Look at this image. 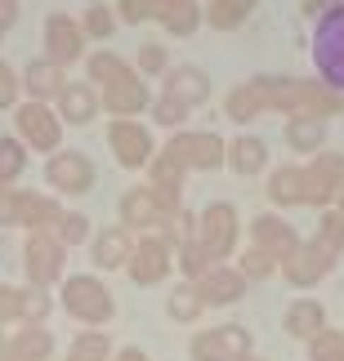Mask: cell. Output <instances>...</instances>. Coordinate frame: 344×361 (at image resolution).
<instances>
[{
  "label": "cell",
  "instance_id": "cell-1",
  "mask_svg": "<svg viewBox=\"0 0 344 361\" xmlns=\"http://www.w3.org/2000/svg\"><path fill=\"white\" fill-rule=\"evenodd\" d=\"M251 85L259 94V103H264V112L309 116L322 125H326V116H344V94L318 76H255Z\"/></svg>",
  "mask_w": 344,
  "mask_h": 361
},
{
  "label": "cell",
  "instance_id": "cell-2",
  "mask_svg": "<svg viewBox=\"0 0 344 361\" xmlns=\"http://www.w3.org/2000/svg\"><path fill=\"white\" fill-rule=\"evenodd\" d=\"M313 67L318 80L344 94V0H336L313 27Z\"/></svg>",
  "mask_w": 344,
  "mask_h": 361
},
{
  "label": "cell",
  "instance_id": "cell-3",
  "mask_svg": "<svg viewBox=\"0 0 344 361\" xmlns=\"http://www.w3.org/2000/svg\"><path fill=\"white\" fill-rule=\"evenodd\" d=\"M59 299H63V312H67V317H76L81 326H107V322H112V312H117L112 290H107L99 276H90V272L67 276Z\"/></svg>",
  "mask_w": 344,
  "mask_h": 361
},
{
  "label": "cell",
  "instance_id": "cell-4",
  "mask_svg": "<svg viewBox=\"0 0 344 361\" xmlns=\"http://www.w3.org/2000/svg\"><path fill=\"white\" fill-rule=\"evenodd\" d=\"M299 178H304V205L313 210H331L336 197L344 192V152H318L299 165Z\"/></svg>",
  "mask_w": 344,
  "mask_h": 361
},
{
  "label": "cell",
  "instance_id": "cell-5",
  "mask_svg": "<svg viewBox=\"0 0 344 361\" xmlns=\"http://www.w3.org/2000/svg\"><path fill=\"white\" fill-rule=\"evenodd\" d=\"M13 125H18V138L27 152H49L54 157L63 147V121L49 103H32V99L18 103L13 107Z\"/></svg>",
  "mask_w": 344,
  "mask_h": 361
},
{
  "label": "cell",
  "instance_id": "cell-6",
  "mask_svg": "<svg viewBox=\"0 0 344 361\" xmlns=\"http://www.w3.org/2000/svg\"><path fill=\"white\" fill-rule=\"evenodd\" d=\"M237 237H242V219L232 210L228 201H210L206 210L197 214V241L210 250L215 263L232 259V250H237Z\"/></svg>",
  "mask_w": 344,
  "mask_h": 361
},
{
  "label": "cell",
  "instance_id": "cell-7",
  "mask_svg": "<svg viewBox=\"0 0 344 361\" xmlns=\"http://www.w3.org/2000/svg\"><path fill=\"white\" fill-rule=\"evenodd\" d=\"M94 178H99V170H94V161L81 147H59L45 161V183L59 192V197H85L94 188Z\"/></svg>",
  "mask_w": 344,
  "mask_h": 361
},
{
  "label": "cell",
  "instance_id": "cell-8",
  "mask_svg": "<svg viewBox=\"0 0 344 361\" xmlns=\"http://www.w3.org/2000/svg\"><path fill=\"white\" fill-rule=\"evenodd\" d=\"M63 263H67V245L54 237V232H32L23 245V268H27V281L36 290H49L63 281Z\"/></svg>",
  "mask_w": 344,
  "mask_h": 361
},
{
  "label": "cell",
  "instance_id": "cell-9",
  "mask_svg": "<svg viewBox=\"0 0 344 361\" xmlns=\"http://www.w3.org/2000/svg\"><path fill=\"white\" fill-rule=\"evenodd\" d=\"M170 157L184 161V170H219L228 161V143L215 130H174V138L166 143Z\"/></svg>",
  "mask_w": 344,
  "mask_h": 361
},
{
  "label": "cell",
  "instance_id": "cell-10",
  "mask_svg": "<svg viewBox=\"0 0 344 361\" xmlns=\"http://www.w3.org/2000/svg\"><path fill=\"white\" fill-rule=\"evenodd\" d=\"M99 103H103V112H112V121H134L139 112L153 107V90H148V80L134 67H126L112 85L99 90Z\"/></svg>",
  "mask_w": 344,
  "mask_h": 361
},
{
  "label": "cell",
  "instance_id": "cell-11",
  "mask_svg": "<svg viewBox=\"0 0 344 361\" xmlns=\"http://www.w3.org/2000/svg\"><path fill=\"white\" fill-rule=\"evenodd\" d=\"M107 147H112L121 170H148V161L157 157L153 134H148L143 121H112L107 125Z\"/></svg>",
  "mask_w": 344,
  "mask_h": 361
},
{
  "label": "cell",
  "instance_id": "cell-12",
  "mask_svg": "<svg viewBox=\"0 0 344 361\" xmlns=\"http://www.w3.org/2000/svg\"><path fill=\"white\" fill-rule=\"evenodd\" d=\"M251 353H255V339L246 326H215L192 335V361H237Z\"/></svg>",
  "mask_w": 344,
  "mask_h": 361
},
{
  "label": "cell",
  "instance_id": "cell-13",
  "mask_svg": "<svg viewBox=\"0 0 344 361\" xmlns=\"http://www.w3.org/2000/svg\"><path fill=\"white\" fill-rule=\"evenodd\" d=\"M174 268V250L157 237V232H148V237L134 241V255L126 263V272H130V281L134 286H161L170 276Z\"/></svg>",
  "mask_w": 344,
  "mask_h": 361
},
{
  "label": "cell",
  "instance_id": "cell-14",
  "mask_svg": "<svg viewBox=\"0 0 344 361\" xmlns=\"http://www.w3.org/2000/svg\"><path fill=\"white\" fill-rule=\"evenodd\" d=\"M40 40H45V54H40V59H49L54 67H72V63H81V54H85V32H81V23L72 13H49Z\"/></svg>",
  "mask_w": 344,
  "mask_h": 361
},
{
  "label": "cell",
  "instance_id": "cell-15",
  "mask_svg": "<svg viewBox=\"0 0 344 361\" xmlns=\"http://www.w3.org/2000/svg\"><path fill=\"white\" fill-rule=\"evenodd\" d=\"M331 268H336V259L326 255L322 245H313V241H299L295 245V255L291 259H282V276L291 286H299V290H313L318 281H326V276H331Z\"/></svg>",
  "mask_w": 344,
  "mask_h": 361
},
{
  "label": "cell",
  "instance_id": "cell-16",
  "mask_svg": "<svg viewBox=\"0 0 344 361\" xmlns=\"http://www.w3.org/2000/svg\"><path fill=\"white\" fill-rule=\"evenodd\" d=\"M121 228L126 232H161L170 228V219L161 214V205L153 197V188H130L126 197H121Z\"/></svg>",
  "mask_w": 344,
  "mask_h": 361
},
{
  "label": "cell",
  "instance_id": "cell-17",
  "mask_svg": "<svg viewBox=\"0 0 344 361\" xmlns=\"http://www.w3.org/2000/svg\"><path fill=\"white\" fill-rule=\"evenodd\" d=\"M192 286H197V295H201L206 308H228V303H242L246 299V286H251V281H246L237 268L219 263V268H210L201 281H192Z\"/></svg>",
  "mask_w": 344,
  "mask_h": 361
},
{
  "label": "cell",
  "instance_id": "cell-18",
  "mask_svg": "<svg viewBox=\"0 0 344 361\" xmlns=\"http://www.w3.org/2000/svg\"><path fill=\"white\" fill-rule=\"evenodd\" d=\"M54 112H59V121H63V125H90L94 116L103 112L99 90H94L90 80H67L63 94L54 99Z\"/></svg>",
  "mask_w": 344,
  "mask_h": 361
},
{
  "label": "cell",
  "instance_id": "cell-19",
  "mask_svg": "<svg viewBox=\"0 0 344 361\" xmlns=\"http://www.w3.org/2000/svg\"><path fill=\"white\" fill-rule=\"evenodd\" d=\"M210 76H206V67H197V63H179V67H170L166 72V90L161 94H170V99H179L184 107H201L206 99H210Z\"/></svg>",
  "mask_w": 344,
  "mask_h": 361
},
{
  "label": "cell",
  "instance_id": "cell-20",
  "mask_svg": "<svg viewBox=\"0 0 344 361\" xmlns=\"http://www.w3.org/2000/svg\"><path fill=\"white\" fill-rule=\"evenodd\" d=\"M251 245H259V250H268L273 259H291L295 255V245H299V237H295V228L286 224L282 214H259L255 224H251Z\"/></svg>",
  "mask_w": 344,
  "mask_h": 361
},
{
  "label": "cell",
  "instance_id": "cell-21",
  "mask_svg": "<svg viewBox=\"0 0 344 361\" xmlns=\"http://www.w3.org/2000/svg\"><path fill=\"white\" fill-rule=\"evenodd\" d=\"M23 94L32 103H54L63 94V85H67V76H63V67H54L49 59H32L23 67Z\"/></svg>",
  "mask_w": 344,
  "mask_h": 361
},
{
  "label": "cell",
  "instance_id": "cell-22",
  "mask_svg": "<svg viewBox=\"0 0 344 361\" xmlns=\"http://www.w3.org/2000/svg\"><path fill=\"white\" fill-rule=\"evenodd\" d=\"M130 255H134V232H126L121 224H107L103 232H94V263H99L103 272L126 268Z\"/></svg>",
  "mask_w": 344,
  "mask_h": 361
},
{
  "label": "cell",
  "instance_id": "cell-23",
  "mask_svg": "<svg viewBox=\"0 0 344 361\" xmlns=\"http://www.w3.org/2000/svg\"><path fill=\"white\" fill-rule=\"evenodd\" d=\"M63 219V205L59 197H45V192H23V205H18V228L27 232H54Z\"/></svg>",
  "mask_w": 344,
  "mask_h": 361
},
{
  "label": "cell",
  "instance_id": "cell-24",
  "mask_svg": "<svg viewBox=\"0 0 344 361\" xmlns=\"http://www.w3.org/2000/svg\"><path fill=\"white\" fill-rule=\"evenodd\" d=\"M282 330L291 339H304V343L318 339L322 330H326V308H322L318 299H295L291 308H286V317H282Z\"/></svg>",
  "mask_w": 344,
  "mask_h": 361
},
{
  "label": "cell",
  "instance_id": "cell-25",
  "mask_svg": "<svg viewBox=\"0 0 344 361\" xmlns=\"http://www.w3.org/2000/svg\"><path fill=\"white\" fill-rule=\"evenodd\" d=\"M54 353V335L45 326H23V330H13L9 343H5V357L0 361H49Z\"/></svg>",
  "mask_w": 344,
  "mask_h": 361
},
{
  "label": "cell",
  "instance_id": "cell-26",
  "mask_svg": "<svg viewBox=\"0 0 344 361\" xmlns=\"http://www.w3.org/2000/svg\"><path fill=\"white\" fill-rule=\"evenodd\" d=\"M228 165L237 174H259V170H268V143L259 134H237L228 143Z\"/></svg>",
  "mask_w": 344,
  "mask_h": 361
},
{
  "label": "cell",
  "instance_id": "cell-27",
  "mask_svg": "<svg viewBox=\"0 0 344 361\" xmlns=\"http://www.w3.org/2000/svg\"><path fill=\"white\" fill-rule=\"evenodd\" d=\"M268 201L273 205H304V178H299V165H278L268 170Z\"/></svg>",
  "mask_w": 344,
  "mask_h": 361
},
{
  "label": "cell",
  "instance_id": "cell-28",
  "mask_svg": "<svg viewBox=\"0 0 344 361\" xmlns=\"http://www.w3.org/2000/svg\"><path fill=\"white\" fill-rule=\"evenodd\" d=\"M286 147L304 152V157H318V152H326V125L309 121V116H291L286 121Z\"/></svg>",
  "mask_w": 344,
  "mask_h": 361
},
{
  "label": "cell",
  "instance_id": "cell-29",
  "mask_svg": "<svg viewBox=\"0 0 344 361\" xmlns=\"http://www.w3.org/2000/svg\"><path fill=\"white\" fill-rule=\"evenodd\" d=\"M201 23H206V5H201V0H170V9L161 13L166 36H192Z\"/></svg>",
  "mask_w": 344,
  "mask_h": 361
},
{
  "label": "cell",
  "instance_id": "cell-30",
  "mask_svg": "<svg viewBox=\"0 0 344 361\" xmlns=\"http://www.w3.org/2000/svg\"><path fill=\"white\" fill-rule=\"evenodd\" d=\"M224 116L228 121H237V125H251L264 116V103H259V94L251 80H242V85H232L228 90V99H224Z\"/></svg>",
  "mask_w": 344,
  "mask_h": 361
},
{
  "label": "cell",
  "instance_id": "cell-31",
  "mask_svg": "<svg viewBox=\"0 0 344 361\" xmlns=\"http://www.w3.org/2000/svg\"><path fill=\"white\" fill-rule=\"evenodd\" d=\"M259 0H210L206 5V23L215 27V32H237V27L251 18V9Z\"/></svg>",
  "mask_w": 344,
  "mask_h": 361
},
{
  "label": "cell",
  "instance_id": "cell-32",
  "mask_svg": "<svg viewBox=\"0 0 344 361\" xmlns=\"http://www.w3.org/2000/svg\"><path fill=\"white\" fill-rule=\"evenodd\" d=\"M174 268L184 272V281H201V276L210 272V268H219V263L210 259V250H206L197 237H192V241H184V245L174 250Z\"/></svg>",
  "mask_w": 344,
  "mask_h": 361
},
{
  "label": "cell",
  "instance_id": "cell-33",
  "mask_svg": "<svg viewBox=\"0 0 344 361\" xmlns=\"http://www.w3.org/2000/svg\"><path fill=\"white\" fill-rule=\"evenodd\" d=\"M309 241H313V245H322L331 259L344 255V214L336 210V205L318 214V228H313V237H309Z\"/></svg>",
  "mask_w": 344,
  "mask_h": 361
},
{
  "label": "cell",
  "instance_id": "cell-34",
  "mask_svg": "<svg viewBox=\"0 0 344 361\" xmlns=\"http://www.w3.org/2000/svg\"><path fill=\"white\" fill-rule=\"evenodd\" d=\"M126 59H121V54H112V49H94L90 59H85V80L94 90H103V85H112V80L126 72Z\"/></svg>",
  "mask_w": 344,
  "mask_h": 361
},
{
  "label": "cell",
  "instance_id": "cell-35",
  "mask_svg": "<svg viewBox=\"0 0 344 361\" xmlns=\"http://www.w3.org/2000/svg\"><path fill=\"white\" fill-rule=\"evenodd\" d=\"M166 312H170V322H179V326L197 322V317L206 312V303H201V295H197V286H192V281L174 286V290H170V299H166Z\"/></svg>",
  "mask_w": 344,
  "mask_h": 361
},
{
  "label": "cell",
  "instance_id": "cell-36",
  "mask_svg": "<svg viewBox=\"0 0 344 361\" xmlns=\"http://www.w3.org/2000/svg\"><path fill=\"white\" fill-rule=\"evenodd\" d=\"M27 170V147H23V138H9V134H0V188H13L23 178Z\"/></svg>",
  "mask_w": 344,
  "mask_h": 361
},
{
  "label": "cell",
  "instance_id": "cell-37",
  "mask_svg": "<svg viewBox=\"0 0 344 361\" xmlns=\"http://www.w3.org/2000/svg\"><path fill=\"white\" fill-rule=\"evenodd\" d=\"M67 361H112V339L103 330H81L67 348Z\"/></svg>",
  "mask_w": 344,
  "mask_h": 361
},
{
  "label": "cell",
  "instance_id": "cell-38",
  "mask_svg": "<svg viewBox=\"0 0 344 361\" xmlns=\"http://www.w3.org/2000/svg\"><path fill=\"white\" fill-rule=\"evenodd\" d=\"M282 263L268 255V250H259V245H246L242 255H237V272L246 276V281H268V276H278Z\"/></svg>",
  "mask_w": 344,
  "mask_h": 361
},
{
  "label": "cell",
  "instance_id": "cell-39",
  "mask_svg": "<svg viewBox=\"0 0 344 361\" xmlns=\"http://www.w3.org/2000/svg\"><path fill=\"white\" fill-rule=\"evenodd\" d=\"M81 32H85V40H112L117 36V9L112 5H90L85 13H81Z\"/></svg>",
  "mask_w": 344,
  "mask_h": 361
},
{
  "label": "cell",
  "instance_id": "cell-40",
  "mask_svg": "<svg viewBox=\"0 0 344 361\" xmlns=\"http://www.w3.org/2000/svg\"><path fill=\"white\" fill-rule=\"evenodd\" d=\"M148 112H153V121H157V125H166V130H184V121H188L192 107H184L179 99H170V94H157Z\"/></svg>",
  "mask_w": 344,
  "mask_h": 361
},
{
  "label": "cell",
  "instance_id": "cell-41",
  "mask_svg": "<svg viewBox=\"0 0 344 361\" xmlns=\"http://www.w3.org/2000/svg\"><path fill=\"white\" fill-rule=\"evenodd\" d=\"M49 312H54L49 290L27 286V290H23V326H45V317H49Z\"/></svg>",
  "mask_w": 344,
  "mask_h": 361
},
{
  "label": "cell",
  "instance_id": "cell-42",
  "mask_svg": "<svg viewBox=\"0 0 344 361\" xmlns=\"http://www.w3.org/2000/svg\"><path fill=\"white\" fill-rule=\"evenodd\" d=\"M54 237H59L67 250H72V245H81V241H90V219L81 214V210H63L59 228H54Z\"/></svg>",
  "mask_w": 344,
  "mask_h": 361
},
{
  "label": "cell",
  "instance_id": "cell-43",
  "mask_svg": "<svg viewBox=\"0 0 344 361\" xmlns=\"http://www.w3.org/2000/svg\"><path fill=\"white\" fill-rule=\"evenodd\" d=\"M170 72V54L161 40H143L139 45V76H166Z\"/></svg>",
  "mask_w": 344,
  "mask_h": 361
},
{
  "label": "cell",
  "instance_id": "cell-44",
  "mask_svg": "<svg viewBox=\"0 0 344 361\" xmlns=\"http://www.w3.org/2000/svg\"><path fill=\"white\" fill-rule=\"evenodd\" d=\"M309 361H344V330H322L309 339Z\"/></svg>",
  "mask_w": 344,
  "mask_h": 361
},
{
  "label": "cell",
  "instance_id": "cell-45",
  "mask_svg": "<svg viewBox=\"0 0 344 361\" xmlns=\"http://www.w3.org/2000/svg\"><path fill=\"white\" fill-rule=\"evenodd\" d=\"M9 322L23 326V290L0 286V326H9Z\"/></svg>",
  "mask_w": 344,
  "mask_h": 361
},
{
  "label": "cell",
  "instance_id": "cell-46",
  "mask_svg": "<svg viewBox=\"0 0 344 361\" xmlns=\"http://www.w3.org/2000/svg\"><path fill=\"white\" fill-rule=\"evenodd\" d=\"M18 94H23V80H18V72L0 59V107H18Z\"/></svg>",
  "mask_w": 344,
  "mask_h": 361
},
{
  "label": "cell",
  "instance_id": "cell-47",
  "mask_svg": "<svg viewBox=\"0 0 344 361\" xmlns=\"http://www.w3.org/2000/svg\"><path fill=\"white\" fill-rule=\"evenodd\" d=\"M18 205H23L18 188H0V228H18Z\"/></svg>",
  "mask_w": 344,
  "mask_h": 361
},
{
  "label": "cell",
  "instance_id": "cell-48",
  "mask_svg": "<svg viewBox=\"0 0 344 361\" xmlns=\"http://www.w3.org/2000/svg\"><path fill=\"white\" fill-rule=\"evenodd\" d=\"M117 23H148L139 0H117Z\"/></svg>",
  "mask_w": 344,
  "mask_h": 361
},
{
  "label": "cell",
  "instance_id": "cell-49",
  "mask_svg": "<svg viewBox=\"0 0 344 361\" xmlns=\"http://www.w3.org/2000/svg\"><path fill=\"white\" fill-rule=\"evenodd\" d=\"M13 23H18V0H0V40H5Z\"/></svg>",
  "mask_w": 344,
  "mask_h": 361
},
{
  "label": "cell",
  "instance_id": "cell-50",
  "mask_svg": "<svg viewBox=\"0 0 344 361\" xmlns=\"http://www.w3.org/2000/svg\"><path fill=\"white\" fill-rule=\"evenodd\" d=\"M139 5H143V18H157L161 23V13L170 9V0H139Z\"/></svg>",
  "mask_w": 344,
  "mask_h": 361
},
{
  "label": "cell",
  "instance_id": "cell-51",
  "mask_svg": "<svg viewBox=\"0 0 344 361\" xmlns=\"http://www.w3.org/2000/svg\"><path fill=\"white\" fill-rule=\"evenodd\" d=\"M331 5H336V0H304V13H309L313 23H318V18H322V13L331 9Z\"/></svg>",
  "mask_w": 344,
  "mask_h": 361
},
{
  "label": "cell",
  "instance_id": "cell-52",
  "mask_svg": "<svg viewBox=\"0 0 344 361\" xmlns=\"http://www.w3.org/2000/svg\"><path fill=\"white\" fill-rule=\"evenodd\" d=\"M112 361H153V357H148L143 348H117V357Z\"/></svg>",
  "mask_w": 344,
  "mask_h": 361
},
{
  "label": "cell",
  "instance_id": "cell-53",
  "mask_svg": "<svg viewBox=\"0 0 344 361\" xmlns=\"http://www.w3.org/2000/svg\"><path fill=\"white\" fill-rule=\"evenodd\" d=\"M5 343H9V335H5V326H0V357H5Z\"/></svg>",
  "mask_w": 344,
  "mask_h": 361
},
{
  "label": "cell",
  "instance_id": "cell-54",
  "mask_svg": "<svg viewBox=\"0 0 344 361\" xmlns=\"http://www.w3.org/2000/svg\"><path fill=\"white\" fill-rule=\"evenodd\" d=\"M336 210H340V214H344V192H340V197H336Z\"/></svg>",
  "mask_w": 344,
  "mask_h": 361
},
{
  "label": "cell",
  "instance_id": "cell-55",
  "mask_svg": "<svg viewBox=\"0 0 344 361\" xmlns=\"http://www.w3.org/2000/svg\"><path fill=\"white\" fill-rule=\"evenodd\" d=\"M237 361H264V357H255V353H251V357H237Z\"/></svg>",
  "mask_w": 344,
  "mask_h": 361
},
{
  "label": "cell",
  "instance_id": "cell-56",
  "mask_svg": "<svg viewBox=\"0 0 344 361\" xmlns=\"http://www.w3.org/2000/svg\"><path fill=\"white\" fill-rule=\"evenodd\" d=\"M90 5H99V0H90Z\"/></svg>",
  "mask_w": 344,
  "mask_h": 361
}]
</instances>
